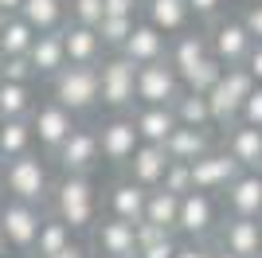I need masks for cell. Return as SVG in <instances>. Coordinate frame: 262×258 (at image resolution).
<instances>
[{
	"mask_svg": "<svg viewBox=\"0 0 262 258\" xmlns=\"http://www.w3.org/2000/svg\"><path fill=\"white\" fill-rule=\"evenodd\" d=\"M251 71L247 67H223V75H219V82L208 90V106H211V121H215L219 129H231L235 121H239V110H243V98L251 94Z\"/></svg>",
	"mask_w": 262,
	"mask_h": 258,
	"instance_id": "5",
	"label": "cell"
},
{
	"mask_svg": "<svg viewBox=\"0 0 262 258\" xmlns=\"http://www.w3.org/2000/svg\"><path fill=\"white\" fill-rule=\"evenodd\" d=\"M219 75H223V63H219L215 55H208V59H200V63L192 67V71H188L180 82H184L188 90H200V94H208L211 86L219 82Z\"/></svg>",
	"mask_w": 262,
	"mask_h": 258,
	"instance_id": "34",
	"label": "cell"
},
{
	"mask_svg": "<svg viewBox=\"0 0 262 258\" xmlns=\"http://www.w3.org/2000/svg\"><path fill=\"white\" fill-rule=\"evenodd\" d=\"M75 243V231L59 219V215H43L39 223V235H35V247H32V258H55L59 250H67Z\"/></svg>",
	"mask_w": 262,
	"mask_h": 258,
	"instance_id": "27",
	"label": "cell"
},
{
	"mask_svg": "<svg viewBox=\"0 0 262 258\" xmlns=\"http://www.w3.org/2000/svg\"><path fill=\"white\" fill-rule=\"evenodd\" d=\"M129 118L137 125V133H141V141H153V145H164V137L180 125L172 106H137V110H129Z\"/></svg>",
	"mask_w": 262,
	"mask_h": 258,
	"instance_id": "25",
	"label": "cell"
},
{
	"mask_svg": "<svg viewBox=\"0 0 262 258\" xmlns=\"http://www.w3.org/2000/svg\"><path fill=\"white\" fill-rule=\"evenodd\" d=\"M141 145V133L133 125L129 114H114L106 125H98V149H102V161L125 168V161L133 157V149Z\"/></svg>",
	"mask_w": 262,
	"mask_h": 258,
	"instance_id": "10",
	"label": "cell"
},
{
	"mask_svg": "<svg viewBox=\"0 0 262 258\" xmlns=\"http://www.w3.org/2000/svg\"><path fill=\"white\" fill-rule=\"evenodd\" d=\"M227 153L239 161L243 172H262V129L247 125V121H235L227 137Z\"/></svg>",
	"mask_w": 262,
	"mask_h": 258,
	"instance_id": "21",
	"label": "cell"
},
{
	"mask_svg": "<svg viewBox=\"0 0 262 258\" xmlns=\"http://www.w3.org/2000/svg\"><path fill=\"white\" fill-rule=\"evenodd\" d=\"M118 51L125 55V59H129L133 67L153 63V59H164V55H168V35H164V32H157L153 24L137 20V24H133V32L125 35V43H121Z\"/></svg>",
	"mask_w": 262,
	"mask_h": 258,
	"instance_id": "16",
	"label": "cell"
},
{
	"mask_svg": "<svg viewBox=\"0 0 262 258\" xmlns=\"http://www.w3.org/2000/svg\"><path fill=\"white\" fill-rule=\"evenodd\" d=\"M0 204H4V196H0Z\"/></svg>",
	"mask_w": 262,
	"mask_h": 258,
	"instance_id": "53",
	"label": "cell"
},
{
	"mask_svg": "<svg viewBox=\"0 0 262 258\" xmlns=\"http://www.w3.org/2000/svg\"><path fill=\"white\" fill-rule=\"evenodd\" d=\"M133 78H137V67L125 59V55H102L98 59V98L102 106L114 110V114H125V110L137 106V90H133Z\"/></svg>",
	"mask_w": 262,
	"mask_h": 258,
	"instance_id": "4",
	"label": "cell"
},
{
	"mask_svg": "<svg viewBox=\"0 0 262 258\" xmlns=\"http://www.w3.org/2000/svg\"><path fill=\"white\" fill-rule=\"evenodd\" d=\"M55 258H86V250L78 247V243H71V247H67V250H59Z\"/></svg>",
	"mask_w": 262,
	"mask_h": 258,
	"instance_id": "46",
	"label": "cell"
},
{
	"mask_svg": "<svg viewBox=\"0 0 262 258\" xmlns=\"http://www.w3.org/2000/svg\"><path fill=\"white\" fill-rule=\"evenodd\" d=\"M239 121H247V125H258V129H262V82H254V86H251V94L243 98Z\"/></svg>",
	"mask_w": 262,
	"mask_h": 258,
	"instance_id": "39",
	"label": "cell"
},
{
	"mask_svg": "<svg viewBox=\"0 0 262 258\" xmlns=\"http://www.w3.org/2000/svg\"><path fill=\"white\" fill-rule=\"evenodd\" d=\"M211 258H239V254H231V250H215Z\"/></svg>",
	"mask_w": 262,
	"mask_h": 258,
	"instance_id": "49",
	"label": "cell"
},
{
	"mask_svg": "<svg viewBox=\"0 0 262 258\" xmlns=\"http://www.w3.org/2000/svg\"><path fill=\"white\" fill-rule=\"evenodd\" d=\"M172 258H211V250H204V247H180V243H176V254Z\"/></svg>",
	"mask_w": 262,
	"mask_h": 258,
	"instance_id": "45",
	"label": "cell"
},
{
	"mask_svg": "<svg viewBox=\"0 0 262 258\" xmlns=\"http://www.w3.org/2000/svg\"><path fill=\"white\" fill-rule=\"evenodd\" d=\"M176 215H180V196L168 192V188H149L145 196V223H157L164 231H176Z\"/></svg>",
	"mask_w": 262,
	"mask_h": 258,
	"instance_id": "29",
	"label": "cell"
},
{
	"mask_svg": "<svg viewBox=\"0 0 262 258\" xmlns=\"http://www.w3.org/2000/svg\"><path fill=\"white\" fill-rule=\"evenodd\" d=\"M51 98L59 106H67L71 114H90L102 106L98 98V67L67 63L59 75H51Z\"/></svg>",
	"mask_w": 262,
	"mask_h": 258,
	"instance_id": "3",
	"label": "cell"
},
{
	"mask_svg": "<svg viewBox=\"0 0 262 258\" xmlns=\"http://www.w3.org/2000/svg\"><path fill=\"white\" fill-rule=\"evenodd\" d=\"M94 258H110V254H94Z\"/></svg>",
	"mask_w": 262,
	"mask_h": 258,
	"instance_id": "51",
	"label": "cell"
},
{
	"mask_svg": "<svg viewBox=\"0 0 262 258\" xmlns=\"http://www.w3.org/2000/svg\"><path fill=\"white\" fill-rule=\"evenodd\" d=\"M145 196H149V188H141V184H133V180H118L106 192V207H110L114 219L141 223L145 219Z\"/></svg>",
	"mask_w": 262,
	"mask_h": 258,
	"instance_id": "22",
	"label": "cell"
},
{
	"mask_svg": "<svg viewBox=\"0 0 262 258\" xmlns=\"http://www.w3.org/2000/svg\"><path fill=\"white\" fill-rule=\"evenodd\" d=\"M231 215H251L262 219V172H239L235 180L223 188Z\"/></svg>",
	"mask_w": 262,
	"mask_h": 258,
	"instance_id": "20",
	"label": "cell"
},
{
	"mask_svg": "<svg viewBox=\"0 0 262 258\" xmlns=\"http://www.w3.org/2000/svg\"><path fill=\"white\" fill-rule=\"evenodd\" d=\"M35 94L32 82H4L0 78V118H32Z\"/></svg>",
	"mask_w": 262,
	"mask_h": 258,
	"instance_id": "33",
	"label": "cell"
},
{
	"mask_svg": "<svg viewBox=\"0 0 262 258\" xmlns=\"http://www.w3.org/2000/svg\"><path fill=\"white\" fill-rule=\"evenodd\" d=\"M243 28L251 32V39H262V0L243 12Z\"/></svg>",
	"mask_w": 262,
	"mask_h": 258,
	"instance_id": "43",
	"label": "cell"
},
{
	"mask_svg": "<svg viewBox=\"0 0 262 258\" xmlns=\"http://www.w3.org/2000/svg\"><path fill=\"white\" fill-rule=\"evenodd\" d=\"M0 125H4V118H0Z\"/></svg>",
	"mask_w": 262,
	"mask_h": 258,
	"instance_id": "54",
	"label": "cell"
},
{
	"mask_svg": "<svg viewBox=\"0 0 262 258\" xmlns=\"http://www.w3.org/2000/svg\"><path fill=\"white\" fill-rule=\"evenodd\" d=\"M211 149V137L208 129H196V125H176L168 137H164V153H168V161H196L204 153Z\"/></svg>",
	"mask_w": 262,
	"mask_h": 258,
	"instance_id": "26",
	"label": "cell"
},
{
	"mask_svg": "<svg viewBox=\"0 0 262 258\" xmlns=\"http://www.w3.org/2000/svg\"><path fill=\"white\" fill-rule=\"evenodd\" d=\"M102 16H141V0H102Z\"/></svg>",
	"mask_w": 262,
	"mask_h": 258,
	"instance_id": "41",
	"label": "cell"
},
{
	"mask_svg": "<svg viewBox=\"0 0 262 258\" xmlns=\"http://www.w3.org/2000/svg\"><path fill=\"white\" fill-rule=\"evenodd\" d=\"M63 51L67 63H82V67H98V59L106 55V43H102L98 28H86V24H71L67 20L63 28Z\"/></svg>",
	"mask_w": 262,
	"mask_h": 258,
	"instance_id": "15",
	"label": "cell"
},
{
	"mask_svg": "<svg viewBox=\"0 0 262 258\" xmlns=\"http://www.w3.org/2000/svg\"><path fill=\"white\" fill-rule=\"evenodd\" d=\"M247 71H251V78L254 82H262V39H254V47H251V55H247Z\"/></svg>",
	"mask_w": 262,
	"mask_h": 258,
	"instance_id": "44",
	"label": "cell"
},
{
	"mask_svg": "<svg viewBox=\"0 0 262 258\" xmlns=\"http://www.w3.org/2000/svg\"><path fill=\"white\" fill-rule=\"evenodd\" d=\"M176 254V239L164 235L157 239V243H149V247H137V258H172Z\"/></svg>",
	"mask_w": 262,
	"mask_h": 258,
	"instance_id": "40",
	"label": "cell"
},
{
	"mask_svg": "<svg viewBox=\"0 0 262 258\" xmlns=\"http://www.w3.org/2000/svg\"><path fill=\"white\" fill-rule=\"evenodd\" d=\"M172 114L180 125H196V129H211L215 121H211V106H208V94H200V90H180L172 102Z\"/></svg>",
	"mask_w": 262,
	"mask_h": 258,
	"instance_id": "30",
	"label": "cell"
},
{
	"mask_svg": "<svg viewBox=\"0 0 262 258\" xmlns=\"http://www.w3.org/2000/svg\"><path fill=\"white\" fill-rule=\"evenodd\" d=\"M141 12H145V24H153L157 32L164 35H176L188 28V0H141Z\"/></svg>",
	"mask_w": 262,
	"mask_h": 258,
	"instance_id": "24",
	"label": "cell"
},
{
	"mask_svg": "<svg viewBox=\"0 0 262 258\" xmlns=\"http://www.w3.org/2000/svg\"><path fill=\"white\" fill-rule=\"evenodd\" d=\"M51 161L59 164V172H94V168H98V161H102L98 129L75 125V133L51 153Z\"/></svg>",
	"mask_w": 262,
	"mask_h": 258,
	"instance_id": "9",
	"label": "cell"
},
{
	"mask_svg": "<svg viewBox=\"0 0 262 258\" xmlns=\"http://www.w3.org/2000/svg\"><path fill=\"white\" fill-rule=\"evenodd\" d=\"M67 20L71 24H86V28H98L102 0H67Z\"/></svg>",
	"mask_w": 262,
	"mask_h": 258,
	"instance_id": "37",
	"label": "cell"
},
{
	"mask_svg": "<svg viewBox=\"0 0 262 258\" xmlns=\"http://www.w3.org/2000/svg\"><path fill=\"white\" fill-rule=\"evenodd\" d=\"M0 172H4V161H0Z\"/></svg>",
	"mask_w": 262,
	"mask_h": 258,
	"instance_id": "52",
	"label": "cell"
},
{
	"mask_svg": "<svg viewBox=\"0 0 262 258\" xmlns=\"http://www.w3.org/2000/svg\"><path fill=\"white\" fill-rule=\"evenodd\" d=\"M51 215H59L71 231H90L98 219V188L90 172H63L47 192Z\"/></svg>",
	"mask_w": 262,
	"mask_h": 258,
	"instance_id": "1",
	"label": "cell"
},
{
	"mask_svg": "<svg viewBox=\"0 0 262 258\" xmlns=\"http://www.w3.org/2000/svg\"><path fill=\"white\" fill-rule=\"evenodd\" d=\"M35 145V133H32V121L28 118H4L0 125V161H12L20 153H32Z\"/></svg>",
	"mask_w": 262,
	"mask_h": 258,
	"instance_id": "32",
	"label": "cell"
},
{
	"mask_svg": "<svg viewBox=\"0 0 262 258\" xmlns=\"http://www.w3.org/2000/svg\"><path fill=\"white\" fill-rule=\"evenodd\" d=\"M28 121H32V133H35V141H39V149L55 153L71 133H75L78 114H71L67 106H59L55 98H43V102H35V110H32Z\"/></svg>",
	"mask_w": 262,
	"mask_h": 258,
	"instance_id": "8",
	"label": "cell"
},
{
	"mask_svg": "<svg viewBox=\"0 0 262 258\" xmlns=\"http://www.w3.org/2000/svg\"><path fill=\"white\" fill-rule=\"evenodd\" d=\"M223 250L239 258H258L262 254V223L251 219V215H231L227 223H223Z\"/></svg>",
	"mask_w": 262,
	"mask_h": 258,
	"instance_id": "17",
	"label": "cell"
},
{
	"mask_svg": "<svg viewBox=\"0 0 262 258\" xmlns=\"http://www.w3.org/2000/svg\"><path fill=\"white\" fill-rule=\"evenodd\" d=\"M0 28H4V12H0Z\"/></svg>",
	"mask_w": 262,
	"mask_h": 258,
	"instance_id": "50",
	"label": "cell"
},
{
	"mask_svg": "<svg viewBox=\"0 0 262 258\" xmlns=\"http://www.w3.org/2000/svg\"><path fill=\"white\" fill-rule=\"evenodd\" d=\"M12 247H8V239H4V231H0V258H8Z\"/></svg>",
	"mask_w": 262,
	"mask_h": 258,
	"instance_id": "48",
	"label": "cell"
},
{
	"mask_svg": "<svg viewBox=\"0 0 262 258\" xmlns=\"http://www.w3.org/2000/svg\"><path fill=\"white\" fill-rule=\"evenodd\" d=\"M90 231H94V247H98V254H110V258H137L133 223L106 215V219H94V227H90Z\"/></svg>",
	"mask_w": 262,
	"mask_h": 258,
	"instance_id": "14",
	"label": "cell"
},
{
	"mask_svg": "<svg viewBox=\"0 0 262 258\" xmlns=\"http://www.w3.org/2000/svg\"><path fill=\"white\" fill-rule=\"evenodd\" d=\"M39 223H43V204H28V200L4 196V204H0V231H4V239H8V247L16 254H32Z\"/></svg>",
	"mask_w": 262,
	"mask_h": 258,
	"instance_id": "6",
	"label": "cell"
},
{
	"mask_svg": "<svg viewBox=\"0 0 262 258\" xmlns=\"http://www.w3.org/2000/svg\"><path fill=\"white\" fill-rule=\"evenodd\" d=\"M20 4H24V0H0V12L12 16V12H20Z\"/></svg>",
	"mask_w": 262,
	"mask_h": 258,
	"instance_id": "47",
	"label": "cell"
},
{
	"mask_svg": "<svg viewBox=\"0 0 262 258\" xmlns=\"http://www.w3.org/2000/svg\"><path fill=\"white\" fill-rule=\"evenodd\" d=\"M211 55V47H208V35H200V32H176V39L168 43V55H164V59H168V63H172V71L180 78L188 75V71H192V67L200 63V59H208Z\"/></svg>",
	"mask_w": 262,
	"mask_h": 258,
	"instance_id": "23",
	"label": "cell"
},
{
	"mask_svg": "<svg viewBox=\"0 0 262 258\" xmlns=\"http://www.w3.org/2000/svg\"><path fill=\"white\" fill-rule=\"evenodd\" d=\"M28 63H32L35 78H51L67 67L63 51V32H35L32 47H28Z\"/></svg>",
	"mask_w": 262,
	"mask_h": 258,
	"instance_id": "19",
	"label": "cell"
},
{
	"mask_svg": "<svg viewBox=\"0 0 262 258\" xmlns=\"http://www.w3.org/2000/svg\"><path fill=\"white\" fill-rule=\"evenodd\" d=\"M215 227V204H211V192H192L180 196V215H176V231L188 239H204Z\"/></svg>",
	"mask_w": 262,
	"mask_h": 258,
	"instance_id": "13",
	"label": "cell"
},
{
	"mask_svg": "<svg viewBox=\"0 0 262 258\" xmlns=\"http://www.w3.org/2000/svg\"><path fill=\"white\" fill-rule=\"evenodd\" d=\"M133 24H137V16H102V20H98L102 43H106L110 51H118L121 43H125V35L133 32Z\"/></svg>",
	"mask_w": 262,
	"mask_h": 258,
	"instance_id": "35",
	"label": "cell"
},
{
	"mask_svg": "<svg viewBox=\"0 0 262 258\" xmlns=\"http://www.w3.org/2000/svg\"><path fill=\"white\" fill-rule=\"evenodd\" d=\"M133 90H137V106H172L176 94L184 90V82H180V75L172 71L168 59H153V63L137 67Z\"/></svg>",
	"mask_w": 262,
	"mask_h": 258,
	"instance_id": "7",
	"label": "cell"
},
{
	"mask_svg": "<svg viewBox=\"0 0 262 258\" xmlns=\"http://www.w3.org/2000/svg\"><path fill=\"white\" fill-rule=\"evenodd\" d=\"M208 47L223 67H243L247 55H251V47H254V39H251V32L243 28V20H219L215 28H211Z\"/></svg>",
	"mask_w": 262,
	"mask_h": 258,
	"instance_id": "11",
	"label": "cell"
},
{
	"mask_svg": "<svg viewBox=\"0 0 262 258\" xmlns=\"http://www.w3.org/2000/svg\"><path fill=\"white\" fill-rule=\"evenodd\" d=\"M258 258H262V254H258Z\"/></svg>",
	"mask_w": 262,
	"mask_h": 258,
	"instance_id": "55",
	"label": "cell"
},
{
	"mask_svg": "<svg viewBox=\"0 0 262 258\" xmlns=\"http://www.w3.org/2000/svg\"><path fill=\"white\" fill-rule=\"evenodd\" d=\"M223 8H227V0H188V12L200 20H215Z\"/></svg>",
	"mask_w": 262,
	"mask_h": 258,
	"instance_id": "42",
	"label": "cell"
},
{
	"mask_svg": "<svg viewBox=\"0 0 262 258\" xmlns=\"http://www.w3.org/2000/svg\"><path fill=\"white\" fill-rule=\"evenodd\" d=\"M35 39V28L24 20L20 12L4 16V28H0V59H12V55H28Z\"/></svg>",
	"mask_w": 262,
	"mask_h": 258,
	"instance_id": "31",
	"label": "cell"
},
{
	"mask_svg": "<svg viewBox=\"0 0 262 258\" xmlns=\"http://www.w3.org/2000/svg\"><path fill=\"white\" fill-rule=\"evenodd\" d=\"M20 16L35 32H59L67 24V0H24Z\"/></svg>",
	"mask_w": 262,
	"mask_h": 258,
	"instance_id": "28",
	"label": "cell"
},
{
	"mask_svg": "<svg viewBox=\"0 0 262 258\" xmlns=\"http://www.w3.org/2000/svg\"><path fill=\"white\" fill-rule=\"evenodd\" d=\"M0 78H4V82H35V71H32V63H28V55L0 59Z\"/></svg>",
	"mask_w": 262,
	"mask_h": 258,
	"instance_id": "38",
	"label": "cell"
},
{
	"mask_svg": "<svg viewBox=\"0 0 262 258\" xmlns=\"http://www.w3.org/2000/svg\"><path fill=\"white\" fill-rule=\"evenodd\" d=\"M0 192H8L12 200H28V204H47V192H51L47 161H43V157H35V153H20V157L4 161Z\"/></svg>",
	"mask_w": 262,
	"mask_h": 258,
	"instance_id": "2",
	"label": "cell"
},
{
	"mask_svg": "<svg viewBox=\"0 0 262 258\" xmlns=\"http://www.w3.org/2000/svg\"><path fill=\"white\" fill-rule=\"evenodd\" d=\"M188 168H192V188H200V192H223L243 172L231 153H211V149L204 153V157H196Z\"/></svg>",
	"mask_w": 262,
	"mask_h": 258,
	"instance_id": "12",
	"label": "cell"
},
{
	"mask_svg": "<svg viewBox=\"0 0 262 258\" xmlns=\"http://www.w3.org/2000/svg\"><path fill=\"white\" fill-rule=\"evenodd\" d=\"M161 188H168L176 196L192 192V168H188V161H168V168L161 176Z\"/></svg>",
	"mask_w": 262,
	"mask_h": 258,
	"instance_id": "36",
	"label": "cell"
},
{
	"mask_svg": "<svg viewBox=\"0 0 262 258\" xmlns=\"http://www.w3.org/2000/svg\"><path fill=\"white\" fill-rule=\"evenodd\" d=\"M164 168H168V153H164V145H153V141H141V145L133 149V157L125 161L129 180L141 184V188H157Z\"/></svg>",
	"mask_w": 262,
	"mask_h": 258,
	"instance_id": "18",
	"label": "cell"
}]
</instances>
